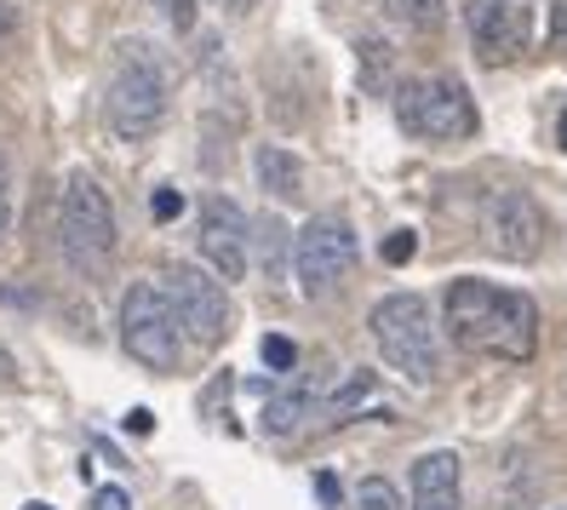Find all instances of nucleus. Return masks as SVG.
Wrapping results in <instances>:
<instances>
[{"instance_id":"39448f33","label":"nucleus","mask_w":567,"mask_h":510,"mask_svg":"<svg viewBox=\"0 0 567 510\" xmlns=\"http://www.w3.org/2000/svg\"><path fill=\"white\" fill-rule=\"evenodd\" d=\"M63 258H70L81 276H104L110 258H115V213H110V195L97 190V178L75 173L63 184Z\"/></svg>"},{"instance_id":"bb28decb","label":"nucleus","mask_w":567,"mask_h":510,"mask_svg":"<svg viewBox=\"0 0 567 510\" xmlns=\"http://www.w3.org/2000/svg\"><path fill=\"white\" fill-rule=\"evenodd\" d=\"M556 144L567 150V110H561V121H556Z\"/></svg>"},{"instance_id":"ddd939ff","label":"nucleus","mask_w":567,"mask_h":510,"mask_svg":"<svg viewBox=\"0 0 567 510\" xmlns=\"http://www.w3.org/2000/svg\"><path fill=\"white\" fill-rule=\"evenodd\" d=\"M252 166H258V184L270 190L276 201H292L298 190H305V166H298V161H292L281 144H258Z\"/></svg>"},{"instance_id":"5701e85b","label":"nucleus","mask_w":567,"mask_h":510,"mask_svg":"<svg viewBox=\"0 0 567 510\" xmlns=\"http://www.w3.org/2000/svg\"><path fill=\"white\" fill-rule=\"evenodd\" d=\"M92 510H132V499H126V488H97Z\"/></svg>"},{"instance_id":"f03ea898","label":"nucleus","mask_w":567,"mask_h":510,"mask_svg":"<svg viewBox=\"0 0 567 510\" xmlns=\"http://www.w3.org/2000/svg\"><path fill=\"white\" fill-rule=\"evenodd\" d=\"M166 98H173V75L155 47L144 41H126L121 58H115V75H110V92H104V115H110V132L126 144L150 139V132L166 121Z\"/></svg>"},{"instance_id":"b1692460","label":"nucleus","mask_w":567,"mask_h":510,"mask_svg":"<svg viewBox=\"0 0 567 510\" xmlns=\"http://www.w3.org/2000/svg\"><path fill=\"white\" fill-rule=\"evenodd\" d=\"M126 430L150 436V430H155V414H150V407H132V414H126Z\"/></svg>"},{"instance_id":"412c9836","label":"nucleus","mask_w":567,"mask_h":510,"mask_svg":"<svg viewBox=\"0 0 567 510\" xmlns=\"http://www.w3.org/2000/svg\"><path fill=\"white\" fill-rule=\"evenodd\" d=\"M7 224H12V166L0 155V235H7Z\"/></svg>"},{"instance_id":"9d476101","label":"nucleus","mask_w":567,"mask_h":510,"mask_svg":"<svg viewBox=\"0 0 567 510\" xmlns=\"http://www.w3.org/2000/svg\"><path fill=\"white\" fill-rule=\"evenodd\" d=\"M202 258L218 269L224 282H241L247 276V213L236 207L229 195H207L202 201Z\"/></svg>"},{"instance_id":"cd10ccee","label":"nucleus","mask_w":567,"mask_h":510,"mask_svg":"<svg viewBox=\"0 0 567 510\" xmlns=\"http://www.w3.org/2000/svg\"><path fill=\"white\" fill-rule=\"evenodd\" d=\"M23 510H52V504H41V499H35V504H23Z\"/></svg>"},{"instance_id":"423d86ee","label":"nucleus","mask_w":567,"mask_h":510,"mask_svg":"<svg viewBox=\"0 0 567 510\" xmlns=\"http://www.w3.org/2000/svg\"><path fill=\"white\" fill-rule=\"evenodd\" d=\"M355 230L344 218H310L305 230H298V242H292V276H298V293L305 298H332L350 276H355Z\"/></svg>"},{"instance_id":"a878e982","label":"nucleus","mask_w":567,"mask_h":510,"mask_svg":"<svg viewBox=\"0 0 567 510\" xmlns=\"http://www.w3.org/2000/svg\"><path fill=\"white\" fill-rule=\"evenodd\" d=\"M213 7H224L229 18H241V12H252V7H258V0H213Z\"/></svg>"},{"instance_id":"7ed1b4c3","label":"nucleus","mask_w":567,"mask_h":510,"mask_svg":"<svg viewBox=\"0 0 567 510\" xmlns=\"http://www.w3.org/2000/svg\"><path fill=\"white\" fill-rule=\"evenodd\" d=\"M373 345L384 356L390 373H402L408 385H430L442 373V345H436V322H430V304L419 293H390L373 304Z\"/></svg>"},{"instance_id":"6e6552de","label":"nucleus","mask_w":567,"mask_h":510,"mask_svg":"<svg viewBox=\"0 0 567 510\" xmlns=\"http://www.w3.org/2000/svg\"><path fill=\"white\" fill-rule=\"evenodd\" d=\"M161 287L178 310V327L195 338V345H224L229 338V298H224V282H213L202 264H166L161 269Z\"/></svg>"},{"instance_id":"f3484780","label":"nucleus","mask_w":567,"mask_h":510,"mask_svg":"<svg viewBox=\"0 0 567 510\" xmlns=\"http://www.w3.org/2000/svg\"><path fill=\"white\" fill-rule=\"evenodd\" d=\"M264 367H270V373H292L298 367V345L281 338V333H270V338H264Z\"/></svg>"},{"instance_id":"aec40b11","label":"nucleus","mask_w":567,"mask_h":510,"mask_svg":"<svg viewBox=\"0 0 567 510\" xmlns=\"http://www.w3.org/2000/svg\"><path fill=\"white\" fill-rule=\"evenodd\" d=\"M413 258V230H395L384 242V264H408Z\"/></svg>"},{"instance_id":"20e7f679","label":"nucleus","mask_w":567,"mask_h":510,"mask_svg":"<svg viewBox=\"0 0 567 510\" xmlns=\"http://www.w3.org/2000/svg\"><path fill=\"white\" fill-rule=\"evenodd\" d=\"M395 121L413 139L458 144V139H476V98L464 92L458 75H419V81H402V92H395Z\"/></svg>"},{"instance_id":"6ab92c4d","label":"nucleus","mask_w":567,"mask_h":510,"mask_svg":"<svg viewBox=\"0 0 567 510\" xmlns=\"http://www.w3.org/2000/svg\"><path fill=\"white\" fill-rule=\"evenodd\" d=\"M178 213H184V195H178V190H155V195H150V218H155V224H173Z\"/></svg>"},{"instance_id":"f8f14e48","label":"nucleus","mask_w":567,"mask_h":510,"mask_svg":"<svg viewBox=\"0 0 567 510\" xmlns=\"http://www.w3.org/2000/svg\"><path fill=\"white\" fill-rule=\"evenodd\" d=\"M408 510H458V453L436 448L413 459V504Z\"/></svg>"},{"instance_id":"0eeeda50","label":"nucleus","mask_w":567,"mask_h":510,"mask_svg":"<svg viewBox=\"0 0 567 510\" xmlns=\"http://www.w3.org/2000/svg\"><path fill=\"white\" fill-rule=\"evenodd\" d=\"M178 310L173 298H166V287L155 282H132L126 298H121V345L132 361H144L155 373H173L178 367Z\"/></svg>"},{"instance_id":"4468645a","label":"nucleus","mask_w":567,"mask_h":510,"mask_svg":"<svg viewBox=\"0 0 567 510\" xmlns=\"http://www.w3.org/2000/svg\"><path fill=\"white\" fill-rule=\"evenodd\" d=\"M361 407H379V379L367 367H350V379H344V390H332V401H327V419H355Z\"/></svg>"},{"instance_id":"1a4fd4ad","label":"nucleus","mask_w":567,"mask_h":510,"mask_svg":"<svg viewBox=\"0 0 567 510\" xmlns=\"http://www.w3.org/2000/svg\"><path fill=\"white\" fill-rule=\"evenodd\" d=\"M464 29H471V52L487 70H505L527 52L533 18L522 0H464Z\"/></svg>"},{"instance_id":"2eb2a0df","label":"nucleus","mask_w":567,"mask_h":510,"mask_svg":"<svg viewBox=\"0 0 567 510\" xmlns=\"http://www.w3.org/2000/svg\"><path fill=\"white\" fill-rule=\"evenodd\" d=\"M384 7L395 18H408L413 29H442V18H447V0H384Z\"/></svg>"},{"instance_id":"f257e3e1","label":"nucleus","mask_w":567,"mask_h":510,"mask_svg":"<svg viewBox=\"0 0 567 510\" xmlns=\"http://www.w3.org/2000/svg\"><path fill=\"white\" fill-rule=\"evenodd\" d=\"M442 327L453 333L458 350L493 356V361H533L539 350V304L516 287H493L464 276L442 293Z\"/></svg>"},{"instance_id":"9b49d317","label":"nucleus","mask_w":567,"mask_h":510,"mask_svg":"<svg viewBox=\"0 0 567 510\" xmlns=\"http://www.w3.org/2000/svg\"><path fill=\"white\" fill-rule=\"evenodd\" d=\"M487 235H493V247L505 253V258H539L545 247V213H539V201L522 195V190H498L487 195Z\"/></svg>"},{"instance_id":"393cba45","label":"nucleus","mask_w":567,"mask_h":510,"mask_svg":"<svg viewBox=\"0 0 567 510\" xmlns=\"http://www.w3.org/2000/svg\"><path fill=\"white\" fill-rule=\"evenodd\" d=\"M12 29H18V18H12V7H7V0H0V47L12 41Z\"/></svg>"},{"instance_id":"a211bd4d","label":"nucleus","mask_w":567,"mask_h":510,"mask_svg":"<svg viewBox=\"0 0 567 510\" xmlns=\"http://www.w3.org/2000/svg\"><path fill=\"white\" fill-rule=\"evenodd\" d=\"M155 7H161V18L173 23L178 35H189V29H195V12H202V0H155Z\"/></svg>"},{"instance_id":"4be33fe9","label":"nucleus","mask_w":567,"mask_h":510,"mask_svg":"<svg viewBox=\"0 0 567 510\" xmlns=\"http://www.w3.org/2000/svg\"><path fill=\"white\" fill-rule=\"evenodd\" d=\"M550 47L567 58V0H556V12H550Z\"/></svg>"},{"instance_id":"dca6fc26","label":"nucleus","mask_w":567,"mask_h":510,"mask_svg":"<svg viewBox=\"0 0 567 510\" xmlns=\"http://www.w3.org/2000/svg\"><path fill=\"white\" fill-rule=\"evenodd\" d=\"M355 504H361V510H402V493L390 488V476H361Z\"/></svg>"}]
</instances>
